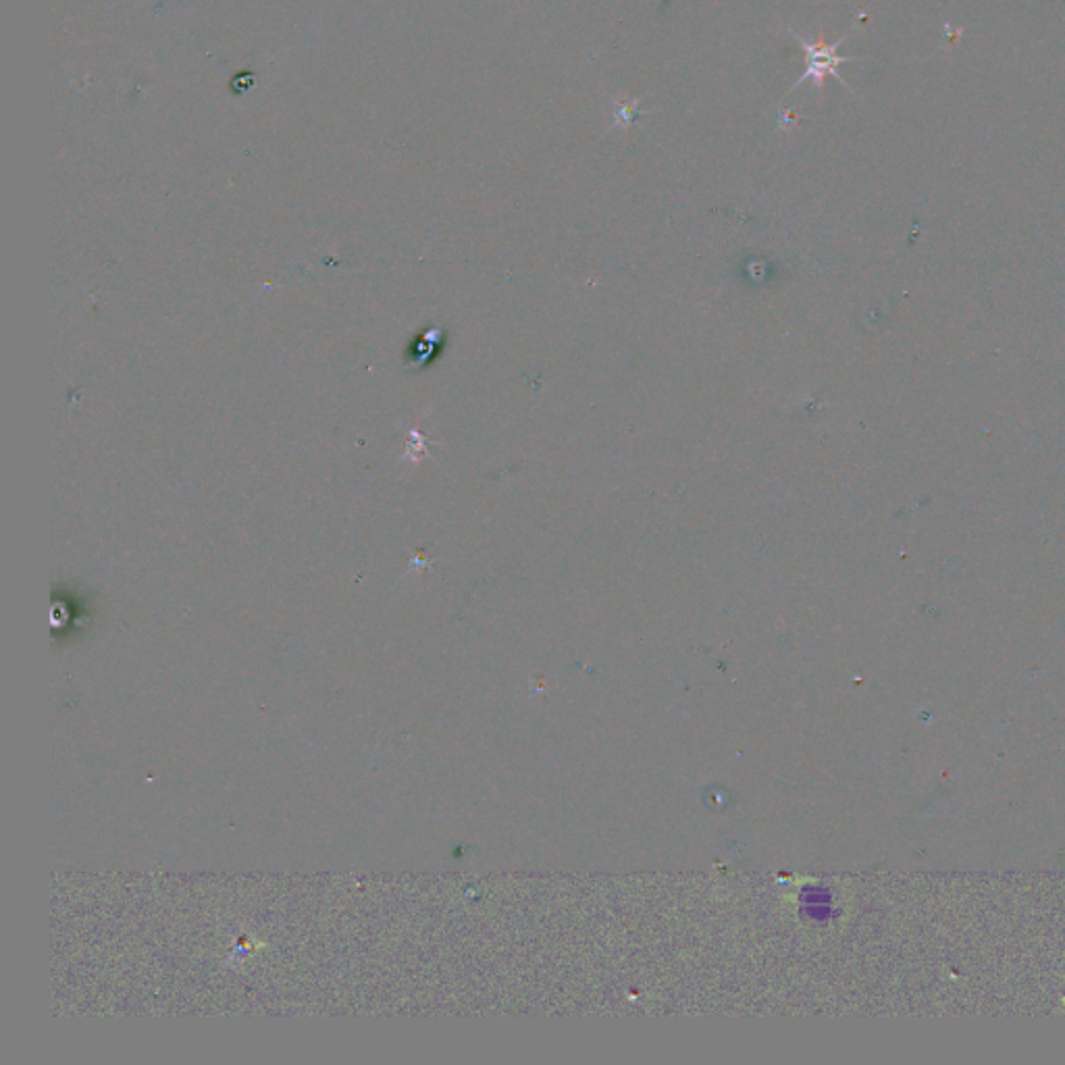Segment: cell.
Here are the masks:
<instances>
[{
  "instance_id": "1",
  "label": "cell",
  "mask_w": 1065,
  "mask_h": 1065,
  "mask_svg": "<svg viewBox=\"0 0 1065 1065\" xmlns=\"http://www.w3.org/2000/svg\"><path fill=\"white\" fill-rule=\"evenodd\" d=\"M789 34H791V38L797 40V44H799L801 50H803V55H805V71H803V75L799 77V80L795 82V86H791V90L785 94V98H787L791 92H795L797 88H801V86H803L805 82H808V80H812L814 86L820 90V88L824 86V80H826L828 75H833L835 80H837L843 88L851 90L849 84L843 80V75H841L839 67H841L843 63L866 61V59H864V57H841V55H837V50H839L841 44L849 38V34H845V36H843L841 40H837L835 44H826V42H822V40H820V42H810V40H805L799 32H795V30H791V28H789Z\"/></svg>"
},
{
  "instance_id": "2",
  "label": "cell",
  "mask_w": 1065,
  "mask_h": 1065,
  "mask_svg": "<svg viewBox=\"0 0 1065 1065\" xmlns=\"http://www.w3.org/2000/svg\"><path fill=\"white\" fill-rule=\"evenodd\" d=\"M643 113H647V111L641 109L639 100H631V102L616 100L614 102V123L608 127V132H612V129H616V127H629Z\"/></svg>"
}]
</instances>
